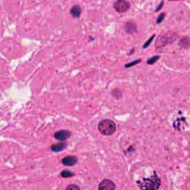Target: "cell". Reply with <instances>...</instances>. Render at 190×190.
<instances>
[{
	"instance_id": "15",
	"label": "cell",
	"mask_w": 190,
	"mask_h": 190,
	"mask_svg": "<svg viewBox=\"0 0 190 190\" xmlns=\"http://www.w3.org/2000/svg\"><path fill=\"white\" fill-rule=\"evenodd\" d=\"M140 62H141V59H136V60H134L132 61V62H128V63H126L125 64V68H131V67H133L134 66V65H137V64H139Z\"/></svg>"
},
{
	"instance_id": "10",
	"label": "cell",
	"mask_w": 190,
	"mask_h": 190,
	"mask_svg": "<svg viewBox=\"0 0 190 190\" xmlns=\"http://www.w3.org/2000/svg\"><path fill=\"white\" fill-rule=\"evenodd\" d=\"M67 147V145L65 143H59L57 144H53L51 146V150L54 152H59L65 149Z\"/></svg>"
},
{
	"instance_id": "4",
	"label": "cell",
	"mask_w": 190,
	"mask_h": 190,
	"mask_svg": "<svg viewBox=\"0 0 190 190\" xmlns=\"http://www.w3.org/2000/svg\"><path fill=\"white\" fill-rule=\"evenodd\" d=\"M130 5L129 2L125 1V0H118L114 3V8L115 11L119 14H123L127 12L129 10Z\"/></svg>"
},
{
	"instance_id": "6",
	"label": "cell",
	"mask_w": 190,
	"mask_h": 190,
	"mask_svg": "<svg viewBox=\"0 0 190 190\" xmlns=\"http://www.w3.org/2000/svg\"><path fill=\"white\" fill-rule=\"evenodd\" d=\"M54 137L56 140H59V141H64V140H68L71 137V132L68 130L61 129L55 132Z\"/></svg>"
},
{
	"instance_id": "12",
	"label": "cell",
	"mask_w": 190,
	"mask_h": 190,
	"mask_svg": "<svg viewBox=\"0 0 190 190\" xmlns=\"http://www.w3.org/2000/svg\"><path fill=\"white\" fill-rule=\"evenodd\" d=\"M74 175H75V174L74 172L70 170H68V169H64V170H62L60 172V176L63 178H71V177L74 176Z\"/></svg>"
},
{
	"instance_id": "11",
	"label": "cell",
	"mask_w": 190,
	"mask_h": 190,
	"mask_svg": "<svg viewBox=\"0 0 190 190\" xmlns=\"http://www.w3.org/2000/svg\"><path fill=\"white\" fill-rule=\"evenodd\" d=\"M179 45L183 49H188L189 47V39L188 36H185V37L182 38L180 40Z\"/></svg>"
},
{
	"instance_id": "19",
	"label": "cell",
	"mask_w": 190,
	"mask_h": 190,
	"mask_svg": "<svg viewBox=\"0 0 190 190\" xmlns=\"http://www.w3.org/2000/svg\"><path fill=\"white\" fill-rule=\"evenodd\" d=\"M163 4H164V2H161V3H160V5H158V7H157V9H156V11H155L156 12H157V11H159L160 9H161L162 8H163Z\"/></svg>"
},
{
	"instance_id": "18",
	"label": "cell",
	"mask_w": 190,
	"mask_h": 190,
	"mask_svg": "<svg viewBox=\"0 0 190 190\" xmlns=\"http://www.w3.org/2000/svg\"><path fill=\"white\" fill-rule=\"evenodd\" d=\"M165 17H166V14H165V13H161V14L158 16V17H157L156 23H157V24H160V23L164 20Z\"/></svg>"
},
{
	"instance_id": "13",
	"label": "cell",
	"mask_w": 190,
	"mask_h": 190,
	"mask_svg": "<svg viewBox=\"0 0 190 190\" xmlns=\"http://www.w3.org/2000/svg\"><path fill=\"white\" fill-rule=\"evenodd\" d=\"M160 55H155V56L152 57L151 58H149V59H147L146 64L147 65H154L155 62H157V61H158V59H160Z\"/></svg>"
},
{
	"instance_id": "1",
	"label": "cell",
	"mask_w": 190,
	"mask_h": 190,
	"mask_svg": "<svg viewBox=\"0 0 190 190\" xmlns=\"http://www.w3.org/2000/svg\"><path fill=\"white\" fill-rule=\"evenodd\" d=\"M137 184L141 189L156 190L158 189L161 185V179L157 175V172H154L149 178H144L137 181Z\"/></svg>"
},
{
	"instance_id": "16",
	"label": "cell",
	"mask_w": 190,
	"mask_h": 190,
	"mask_svg": "<svg viewBox=\"0 0 190 190\" xmlns=\"http://www.w3.org/2000/svg\"><path fill=\"white\" fill-rule=\"evenodd\" d=\"M155 36H156L155 34H153L152 36L151 37H150L149 39L148 40H147L146 42H145V44H144V45H143V49H147V48H148V47L150 45H151L152 42V41L154 40V37H155Z\"/></svg>"
},
{
	"instance_id": "17",
	"label": "cell",
	"mask_w": 190,
	"mask_h": 190,
	"mask_svg": "<svg viewBox=\"0 0 190 190\" xmlns=\"http://www.w3.org/2000/svg\"><path fill=\"white\" fill-rule=\"evenodd\" d=\"M66 190H80L81 188H80L79 186L76 185V184H71V185L68 186L65 188Z\"/></svg>"
},
{
	"instance_id": "3",
	"label": "cell",
	"mask_w": 190,
	"mask_h": 190,
	"mask_svg": "<svg viewBox=\"0 0 190 190\" xmlns=\"http://www.w3.org/2000/svg\"><path fill=\"white\" fill-rule=\"evenodd\" d=\"M178 39V35L175 32L169 31L164 34L161 35L158 37L156 42V48L157 49H163V47L170 43H173Z\"/></svg>"
},
{
	"instance_id": "9",
	"label": "cell",
	"mask_w": 190,
	"mask_h": 190,
	"mask_svg": "<svg viewBox=\"0 0 190 190\" xmlns=\"http://www.w3.org/2000/svg\"><path fill=\"white\" fill-rule=\"evenodd\" d=\"M81 8H80V6L79 5H74V6L71 8V10H70V14H71V15L74 18H79V17H80V15H81Z\"/></svg>"
},
{
	"instance_id": "5",
	"label": "cell",
	"mask_w": 190,
	"mask_h": 190,
	"mask_svg": "<svg viewBox=\"0 0 190 190\" xmlns=\"http://www.w3.org/2000/svg\"><path fill=\"white\" fill-rule=\"evenodd\" d=\"M99 190H115L116 189V184L109 179H104L100 183L98 186Z\"/></svg>"
},
{
	"instance_id": "7",
	"label": "cell",
	"mask_w": 190,
	"mask_h": 190,
	"mask_svg": "<svg viewBox=\"0 0 190 190\" xmlns=\"http://www.w3.org/2000/svg\"><path fill=\"white\" fill-rule=\"evenodd\" d=\"M61 162H62V165L65 166H73L77 164L78 162V158L74 155L65 156L62 159Z\"/></svg>"
},
{
	"instance_id": "8",
	"label": "cell",
	"mask_w": 190,
	"mask_h": 190,
	"mask_svg": "<svg viewBox=\"0 0 190 190\" xmlns=\"http://www.w3.org/2000/svg\"><path fill=\"white\" fill-rule=\"evenodd\" d=\"M125 30L128 34H134L137 32V25L133 21H128L125 25Z\"/></svg>"
},
{
	"instance_id": "2",
	"label": "cell",
	"mask_w": 190,
	"mask_h": 190,
	"mask_svg": "<svg viewBox=\"0 0 190 190\" xmlns=\"http://www.w3.org/2000/svg\"><path fill=\"white\" fill-rule=\"evenodd\" d=\"M98 131L101 134L104 136H111L115 133L117 126L113 120L105 119L100 121L98 123Z\"/></svg>"
},
{
	"instance_id": "14",
	"label": "cell",
	"mask_w": 190,
	"mask_h": 190,
	"mask_svg": "<svg viewBox=\"0 0 190 190\" xmlns=\"http://www.w3.org/2000/svg\"><path fill=\"white\" fill-rule=\"evenodd\" d=\"M112 94L114 97L116 99H120L122 97V92L119 90L118 88H115L112 91Z\"/></svg>"
},
{
	"instance_id": "20",
	"label": "cell",
	"mask_w": 190,
	"mask_h": 190,
	"mask_svg": "<svg viewBox=\"0 0 190 190\" xmlns=\"http://www.w3.org/2000/svg\"><path fill=\"white\" fill-rule=\"evenodd\" d=\"M134 49H132V50H131V51H130L129 53H128V55H131V54H132V53H133V52H134Z\"/></svg>"
}]
</instances>
